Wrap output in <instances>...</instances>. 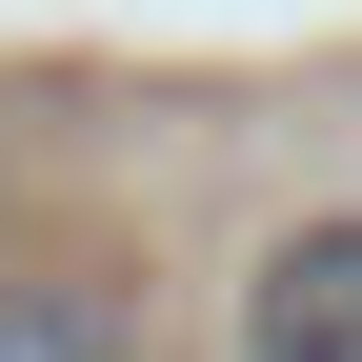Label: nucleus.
<instances>
[{
	"instance_id": "nucleus-2",
	"label": "nucleus",
	"mask_w": 362,
	"mask_h": 362,
	"mask_svg": "<svg viewBox=\"0 0 362 362\" xmlns=\"http://www.w3.org/2000/svg\"><path fill=\"white\" fill-rule=\"evenodd\" d=\"M0 362H141V302L101 262H0Z\"/></svg>"
},
{
	"instance_id": "nucleus-1",
	"label": "nucleus",
	"mask_w": 362,
	"mask_h": 362,
	"mask_svg": "<svg viewBox=\"0 0 362 362\" xmlns=\"http://www.w3.org/2000/svg\"><path fill=\"white\" fill-rule=\"evenodd\" d=\"M221 362H362V202H302L242 262V342Z\"/></svg>"
}]
</instances>
